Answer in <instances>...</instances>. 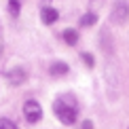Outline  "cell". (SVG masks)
<instances>
[{
  "label": "cell",
  "mask_w": 129,
  "mask_h": 129,
  "mask_svg": "<svg viewBox=\"0 0 129 129\" xmlns=\"http://www.w3.org/2000/svg\"><path fill=\"white\" fill-rule=\"evenodd\" d=\"M63 40H66V45H70V47H74L78 42V32L76 30H72V28H68V30H63Z\"/></svg>",
  "instance_id": "7"
},
{
  "label": "cell",
  "mask_w": 129,
  "mask_h": 129,
  "mask_svg": "<svg viewBox=\"0 0 129 129\" xmlns=\"http://www.w3.org/2000/svg\"><path fill=\"white\" fill-rule=\"evenodd\" d=\"M95 21H98V15L95 13H85L83 17H80V25H83V28H89V25H93Z\"/></svg>",
  "instance_id": "8"
},
{
  "label": "cell",
  "mask_w": 129,
  "mask_h": 129,
  "mask_svg": "<svg viewBox=\"0 0 129 129\" xmlns=\"http://www.w3.org/2000/svg\"><path fill=\"white\" fill-rule=\"evenodd\" d=\"M129 17V4L123 2V0H119V2H114V7H112L110 11V21L116 25H123Z\"/></svg>",
  "instance_id": "2"
},
{
  "label": "cell",
  "mask_w": 129,
  "mask_h": 129,
  "mask_svg": "<svg viewBox=\"0 0 129 129\" xmlns=\"http://www.w3.org/2000/svg\"><path fill=\"white\" fill-rule=\"evenodd\" d=\"M40 17H42V23L53 25L57 19H59V13H57L55 9H51V7H42L40 9Z\"/></svg>",
  "instance_id": "5"
},
{
  "label": "cell",
  "mask_w": 129,
  "mask_h": 129,
  "mask_svg": "<svg viewBox=\"0 0 129 129\" xmlns=\"http://www.w3.org/2000/svg\"><path fill=\"white\" fill-rule=\"evenodd\" d=\"M80 59L85 61V66H87V68H93L95 66V59H93L91 53H80Z\"/></svg>",
  "instance_id": "10"
},
{
  "label": "cell",
  "mask_w": 129,
  "mask_h": 129,
  "mask_svg": "<svg viewBox=\"0 0 129 129\" xmlns=\"http://www.w3.org/2000/svg\"><path fill=\"white\" fill-rule=\"evenodd\" d=\"M80 129H93V123H91V121H83Z\"/></svg>",
  "instance_id": "12"
},
{
  "label": "cell",
  "mask_w": 129,
  "mask_h": 129,
  "mask_svg": "<svg viewBox=\"0 0 129 129\" xmlns=\"http://www.w3.org/2000/svg\"><path fill=\"white\" fill-rule=\"evenodd\" d=\"M0 129H17V125L9 119H0Z\"/></svg>",
  "instance_id": "11"
},
{
  "label": "cell",
  "mask_w": 129,
  "mask_h": 129,
  "mask_svg": "<svg viewBox=\"0 0 129 129\" xmlns=\"http://www.w3.org/2000/svg\"><path fill=\"white\" fill-rule=\"evenodd\" d=\"M127 129H129V127H127Z\"/></svg>",
  "instance_id": "13"
},
{
  "label": "cell",
  "mask_w": 129,
  "mask_h": 129,
  "mask_svg": "<svg viewBox=\"0 0 129 129\" xmlns=\"http://www.w3.org/2000/svg\"><path fill=\"white\" fill-rule=\"evenodd\" d=\"M19 9H21L19 0H9V13H11V17H19Z\"/></svg>",
  "instance_id": "9"
},
{
  "label": "cell",
  "mask_w": 129,
  "mask_h": 129,
  "mask_svg": "<svg viewBox=\"0 0 129 129\" xmlns=\"http://www.w3.org/2000/svg\"><path fill=\"white\" fill-rule=\"evenodd\" d=\"M68 70H70V68H68V63H63V61H55V63H51L49 72L53 74V76H63Z\"/></svg>",
  "instance_id": "6"
},
{
  "label": "cell",
  "mask_w": 129,
  "mask_h": 129,
  "mask_svg": "<svg viewBox=\"0 0 129 129\" xmlns=\"http://www.w3.org/2000/svg\"><path fill=\"white\" fill-rule=\"evenodd\" d=\"M4 76H7V80L11 85H21L28 78V74H25L23 68H13V70H9V72H4Z\"/></svg>",
  "instance_id": "4"
},
{
  "label": "cell",
  "mask_w": 129,
  "mask_h": 129,
  "mask_svg": "<svg viewBox=\"0 0 129 129\" xmlns=\"http://www.w3.org/2000/svg\"><path fill=\"white\" fill-rule=\"evenodd\" d=\"M53 112L59 116V121L63 123V125H74L76 119H78V108H76V104L66 106V104H63V100H55V104H53Z\"/></svg>",
  "instance_id": "1"
},
{
  "label": "cell",
  "mask_w": 129,
  "mask_h": 129,
  "mask_svg": "<svg viewBox=\"0 0 129 129\" xmlns=\"http://www.w3.org/2000/svg\"><path fill=\"white\" fill-rule=\"evenodd\" d=\"M23 116L28 123H38L42 119V108L36 100H28L23 104Z\"/></svg>",
  "instance_id": "3"
}]
</instances>
